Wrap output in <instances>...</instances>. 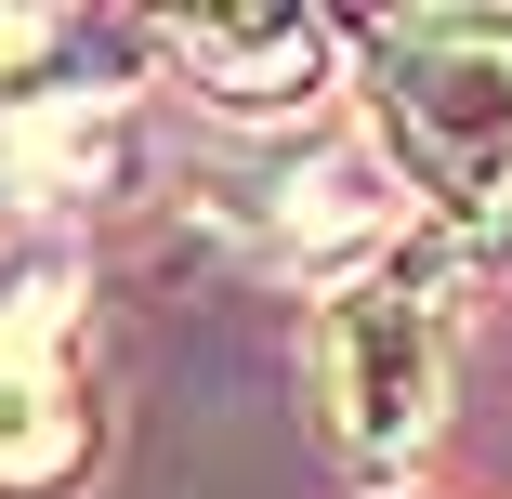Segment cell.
I'll use <instances>...</instances> for the list:
<instances>
[{
	"label": "cell",
	"instance_id": "obj_2",
	"mask_svg": "<svg viewBox=\"0 0 512 499\" xmlns=\"http://www.w3.org/2000/svg\"><path fill=\"white\" fill-rule=\"evenodd\" d=\"M368 106H381V145L421 197H447L460 224L512 211V27H473V14L381 27Z\"/></svg>",
	"mask_w": 512,
	"mask_h": 499
},
{
	"label": "cell",
	"instance_id": "obj_1",
	"mask_svg": "<svg viewBox=\"0 0 512 499\" xmlns=\"http://www.w3.org/2000/svg\"><path fill=\"white\" fill-rule=\"evenodd\" d=\"M447 342H460V263L434 237H381L302 329V381L355 460H407L447 421Z\"/></svg>",
	"mask_w": 512,
	"mask_h": 499
},
{
	"label": "cell",
	"instance_id": "obj_5",
	"mask_svg": "<svg viewBox=\"0 0 512 499\" xmlns=\"http://www.w3.org/2000/svg\"><path fill=\"white\" fill-rule=\"evenodd\" d=\"M66 53H92V27H66V14H0V158H14V132L66 92V79H53Z\"/></svg>",
	"mask_w": 512,
	"mask_h": 499
},
{
	"label": "cell",
	"instance_id": "obj_4",
	"mask_svg": "<svg viewBox=\"0 0 512 499\" xmlns=\"http://www.w3.org/2000/svg\"><path fill=\"white\" fill-rule=\"evenodd\" d=\"M92 460L79 368H0V486H66Z\"/></svg>",
	"mask_w": 512,
	"mask_h": 499
},
{
	"label": "cell",
	"instance_id": "obj_3",
	"mask_svg": "<svg viewBox=\"0 0 512 499\" xmlns=\"http://www.w3.org/2000/svg\"><path fill=\"white\" fill-rule=\"evenodd\" d=\"M171 53H184V79H197V106H211V119H302V106H316V92H329V27L316 14H184L171 27Z\"/></svg>",
	"mask_w": 512,
	"mask_h": 499
}]
</instances>
